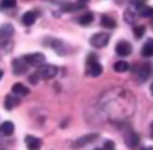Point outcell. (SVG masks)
Segmentation results:
<instances>
[{
	"label": "cell",
	"instance_id": "obj_19",
	"mask_svg": "<svg viewBox=\"0 0 153 150\" xmlns=\"http://www.w3.org/2000/svg\"><path fill=\"white\" fill-rule=\"evenodd\" d=\"M114 71L116 72H126L129 70V63L125 61H120V62H116L113 66Z\"/></svg>",
	"mask_w": 153,
	"mask_h": 150
},
{
	"label": "cell",
	"instance_id": "obj_6",
	"mask_svg": "<svg viewBox=\"0 0 153 150\" xmlns=\"http://www.w3.org/2000/svg\"><path fill=\"white\" fill-rule=\"evenodd\" d=\"M97 138H98L97 133H90V134H86V135H83V137L78 138L74 142V146L75 148H82V146H85V145H89V143L94 142Z\"/></svg>",
	"mask_w": 153,
	"mask_h": 150
},
{
	"label": "cell",
	"instance_id": "obj_24",
	"mask_svg": "<svg viewBox=\"0 0 153 150\" xmlns=\"http://www.w3.org/2000/svg\"><path fill=\"white\" fill-rule=\"evenodd\" d=\"M16 5V0H3L1 7L3 8H12Z\"/></svg>",
	"mask_w": 153,
	"mask_h": 150
},
{
	"label": "cell",
	"instance_id": "obj_30",
	"mask_svg": "<svg viewBox=\"0 0 153 150\" xmlns=\"http://www.w3.org/2000/svg\"><path fill=\"white\" fill-rule=\"evenodd\" d=\"M78 1H82V3H85V1H87V0H78Z\"/></svg>",
	"mask_w": 153,
	"mask_h": 150
},
{
	"label": "cell",
	"instance_id": "obj_4",
	"mask_svg": "<svg viewBox=\"0 0 153 150\" xmlns=\"http://www.w3.org/2000/svg\"><path fill=\"white\" fill-rule=\"evenodd\" d=\"M87 74L91 76H100L102 74V66L95 59V55H90L87 59Z\"/></svg>",
	"mask_w": 153,
	"mask_h": 150
},
{
	"label": "cell",
	"instance_id": "obj_1",
	"mask_svg": "<svg viewBox=\"0 0 153 150\" xmlns=\"http://www.w3.org/2000/svg\"><path fill=\"white\" fill-rule=\"evenodd\" d=\"M56 74H58V69L53 64H43V66L39 67L36 72H35V76L36 79H42V81H48V79L54 78Z\"/></svg>",
	"mask_w": 153,
	"mask_h": 150
},
{
	"label": "cell",
	"instance_id": "obj_18",
	"mask_svg": "<svg viewBox=\"0 0 153 150\" xmlns=\"http://www.w3.org/2000/svg\"><path fill=\"white\" fill-rule=\"evenodd\" d=\"M101 24H102L105 28H116V26H117L116 20L108 15H103L102 18H101Z\"/></svg>",
	"mask_w": 153,
	"mask_h": 150
},
{
	"label": "cell",
	"instance_id": "obj_12",
	"mask_svg": "<svg viewBox=\"0 0 153 150\" xmlns=\"http://www.w3.org/2000/svg\"><path fill=\"white\" fill-rule=\"evenodd\" d=\"M13 34V27L11 24H3L0 27V39L1 40H7L12 36Z\"/></svg>",
	"mask_w": 153,
	"mask_h": 150
},
{
	"label": "cell",
	"instance_id": "obj_9",
	"mask_svg": "<svg viewBox=\"0 0 153 150\" xmlns=\"http://www.w3.org/2000/svg\"><path fill=\"white\" fill-rule=\"evenodd\" d=\"M26 143L28 150H39L42 148V141L36 137H31V135H27L26 137Z\"/></svg>",
	"mask_w": 153,
	"mask_h": 150
},
{
	"label": "cell",
	"instance_id": "obj_7",
	"mask_svg": "<svg viewBox=\"0 0 153 150\" xmlns=\"http://www.w3.org/2000/svg\"><path fill=\"white\" fill-rule=\"evenodd\" d=\"M116 52L120 56H128L132 52V46L128 42H125V40H121V42H118L116 46Z\"/></svg>",
	"mask_w": 153,
	"mask_h": 150
},
{
	"label": "cell",
	"instance_id": "obj_29",
	"mask_svg": "<svg viewBox=\"0 0 153 150\" xmlns=\"http://www.w3.org/2000/svg\"><path fill=\"white\" fill-rule=\"evenodd\" d=\"M151 130H152V134H153V122H152V125H151Z\"/></svg>",
	"mask_w": 153,
	"mask_h": 150
},
{
	"label": "cell",
	"instance_id": "obj_26",
	"mask_svg": "<svg viewBox=\"0 0 153 150\" xmlns=\"http://www.w3.org/2000/svg\"><path fill=\"white\" fill-rule=\"evenodd\" d=\"M151 94L153 95V83H152V86H151Z\"/></svg>",
	"mask_w": 153,
	"mask_h": 150
},
{
	"label": "cell",
	"instance_id": "obj_22",
	"mask_svg": "<svg viewBox=\"0 0 153 150\" xmlns=\"http://www.w3.org/2000/svg\"><path fill=\"white\" fill-rule=\"evenodd\" d=\"M140 11V15L144 18H153V8L152 7H145V5H141L138 8Z\"/></svg>",
	"mask_w": 153,
	"mask_h": 150
},
{
	"label": "cell",
	"instance_id": "obj_28",
	"mask_svg": "<svg viewBox=\"0 0 153 150\" xmlns=\"http://www.w3.org/2000/svg\"><path fill=\"white\" fill-rule=\"evenodd\" d=\"M1 78H3V71L0 70V79H1Z\"/></svg>",
	"mask_w": 153,
	"mask_h": 150
},
{
	"label": "cell",
	"instance_id": "obj_3",
	"mask_svg": "<svg viewBox=\"0 0 153 150\" xmlns=\"http://www.w3.org/2000/svg\"><path fill=\"white\" fill-rule=\"evenodd\" d=\"M23 59L27 62L28 66H34V67H40L45 64L46 58L43 54L40 52H34V54H27L23 56Z\"/></svg>",
	"mask_w": 153,
	"mask_h": 150
},
{
	"label": "cell",
	"instance_id": "obj_20",
	"mask_svg": "<svg viewBox=\"0 0 153 150\" xmlns=\"http://www.w3.org/2000/svg\"><path fill=\"white\" fill-rule=\"evenodd\" d=\"M53 48L59 54V55H65L66 54V44L61 40H54L53 42Z\"/></svg>",
	"mask_w": 153,
	"mask_h": 150
},
{
	"label": "cell",
	"instance_id": "obj_2",
	"mask_svg": "<svg viewBox=\"0 0 153 150\" xmlns=\"http://www.w3.org/2000/svg\"><path fill=\"white\" fill-rule=\"evenodd\" d=\"M109 40H110V35L106 34V32H98L94 34L90 38V44L95 48H103L108 46Z\"/></svg>",
	"mask_w": 153,
	"mask_h": 150
},
{
	"label": "cell",
	"instance_id": "obj_31",
	"mask_svg": "<svg viewBox=\"0 0 153 150\" xmlns=\"http://www.w3.org/2000/svg\"><path fill=\"white\" fill-rule=\"evenodd\" d=\"M95 150H103V149H100V148H98V149H95Z\"/></svg>",
	"mask_w": 153,
	"mask_h": 150
},
{
	"label": "cell",
	"instance_id": "obj_16",
	"mask_svg": "<svg viewBox=\"0 0 153 150\" xmlns=\"http://www.w3.org/2000/svg\"><path fill=\"white\" fill-rule=\"evenodd\" d=\"M125 142H126V145L129 146V148L134 149V148H137V146H138V142H140V137H138V134H136V133H130V134L126 137Z\"/></svg>",
	"mask_w": 153,
	"mask_h": 150
},
{
	"label": "cell",
	"instance_id": "obj_10",
	"mask_svg": "<svg viewBox=\"0 0 153 150\" xmlns=\"http://www.w3.org/2000/svg\"><path fill=\"white\" fill-rule=\"evenodd\" d=\"M137 16H138V13L134 7H129L124 13V19L126 20V23H129V24L134 23V21L137 20Z\"/></svg>",
	"mask_w": 153,
	"mask_h": 150
},
{
	"label": "cell",
	"instance_id": "obj_23",
	"mask_svg": "<svg viewBox=\"0 0 153 150\" xmlns=\"http://www.w3.org/2000/svg\"><path fill=\"white\" fill-rule=\"evenodd\" d=\"M133 32H134V36L137 38V39H140V38H143L144 34H145V26H136Z\"/></svg>",
	"mask_w": 153,
	"mask_h": 150
},
{
	"label": "cell",
	"instance_id": "obj_15",
	"mask_svg": "<svg viewBox=\"0 0 153 150\" xmlns=\"http://www.w3.org/2000/svg\"><path fill=\"white\" fill-rule=\"evenodd\" d=\"M12 92L15 95H19V97H24V95H27L30 92V90L23 83H15L12 86Z\"/></svg>",
	"mask_w": 153,
	"mask_h": 150
},
{
	"label": "cell",
	"instance_id": "obj_17",
	"mask_svg": "<svg viewBox=\"0 0 153 150\" xmlns=\"http://www.w3.org/2000/svg\"><path fill=\"white\" fill-rule=\"evenodd\" d=\"M141 54H143V56H145V58L153 56V39L146 40V43L144 44L143 50H141Z\"/></svg>",
	"mask_w": 153,
	"mask_h": 150
},
{
	"label": "cell",
	"instance_id": "obj_5",
	"mask_svg": "<svg viewBox=\"0 0 153 150\" xmlns=\"http://www.w3.org/2000/svg\"><path fill=\"white\" fill-rule=\"evenodd\" d=\"M27 70H28V64H27V62L24 61L23 58L15 59V61L12 62V71H13V74H15V75L26 74Z\"/></svg>",
	"mask_w": 153,
	"mask_h": 150
},
{
	"label": "cell",
	"instance_id": "obj_25",
	"mask_svg": "<svg viewBox=\"0 0 153 150\" xmlns=\"http://www.w3.org/2000/svg\"><path fill=\"white\" fill-rule=\"evenodd\" d=\"M105 149L106 150H114V142H111V141H106L105 142Z\"/></svg>",
	"mask_w": 153,
	"mask_h": 150
},
{
	"label": "cell",
	"instance_id": "obj_13",
	"mask_svg": "<svg viewBox=\"0 0 153 150\" xmlns=\"http://www.w3.org/2000/svg\"><path fill=\"white\" fill-rule=\"evenodd\" d=\"M19 98L18 97H12V95H7L5 97V99H4V107H5V110H12L13 107H16V106L19 105Z\"/></svg>",
	"mask_w": 153,
	"mask_h": 150
},
{
	"label": "cell",
	"instance_id": "obj_8",
	"mask_svg": "<svg viewBox=\"0 0 153 150\" xmlns=\"http://www.w3.org/2000/svg\"><path fill=\"white\" fill-rule=\"evenodd\" d=\"M151 71H152V69H151V64H149V63L141 64V66L138 67V70H137L138 81H140V82H145L146 79L149 78V75H151Z\"/></svg>",
	"mask_w": 153,
	"mask_h": 150
},
{
	"label": "cell",
	"instance_id": "obj_21",
	"mask_svg": "<svg viewBox=\"0 0 153 150\" xmlns=\"http://www.w3.org/2000/svg\"><path fill=\"white\" fill-rule=\"evenodd\" d=\"M93 20H94V15H93L91 12L85 13V15H82L81 18L78 19V21H79L81 26H89V24H91Z\"/></svg>",
	"mask_w": 153,
	"mask_h": 150
},
{
	"label": "cell",
	"instance_id": "obj_27",
	"mask_svg": "<svg viewBox=\"0 0 153 150\" xmlns=\"http://www.w3.org/2000/svg\"><path fill=\"white\" fill-rule=\"evenodd\" d=\"M143 150H153V148H144Z\"/></svg>",
	"mask_w": 153,
	"mask_h": 150
},
{
	"label": "cell",
	"instance_id": "obj_11",
	"mask_svg": "<svg viewBox=\"0 0 153 150\" xmlns=\"http://www.w3.org/2000/svg\"><path fill=\"white\" fill-rule=\"evenodd\" d=\"M13 132H15V125H13L12 122H10V121L3 122L1 126H0V133H1L3 135H5V137L12 135Z\"/></svg>",
	"mask_w": 153,
	"mask_h": 150
},
{
	"label": "cell",
	"instance_id": "obj_14",
	"mask_svg": "<svg viewBox=\"0 0 153 150\" xmlns=\"http://www.w3.org/2000/svg\"><path fill=\"white\" fill-rule=\"evenodd\" d=\"M35 20H36V13H35L34 11H28V12H26L23 15V18H22V23L27 27L32 26V24L35 23Z\"/></svg>",
	"mask_w": 153,
	"mask_h": 150
}]
</instances>
